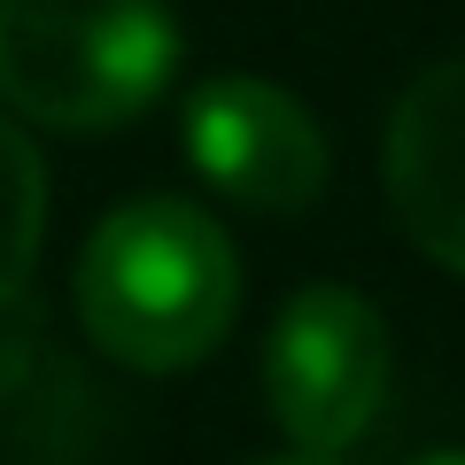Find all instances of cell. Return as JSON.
Returning a JSON list of instances; mask_svg holds the SVG:
<instances>
[{
	"label": "cell",
	"mask_w": 465,
	"mask_h": 465,
	"mask_svg": "<svg viewBox=\"0 0 465 465\" xmlns=\"http://www.w3.org/2000/svg\"><path fill=\"white\" fill-rule=\"evenodd\" d=\"M381 179L411 249L465 280V54L403 85L381 140Z\"/></svg>",
	"instance_id": "obj_5"
},
{
	"label": "cell",
	"mask_w": 465,
	"mask_h": 465,
	"mask_svg": "<svg viewBox=\"0 0 465 465\" xmlns=\"http://www.w3.org/2000/svg\"><path fill=\"white\" fill-rule=\"evenodd\" d=\"M419 465H465V450H442V458H419Z\"/></svg>",
	"instance_id": "obj_8"
},
{
	"label": "cell",
	"mask_w": 465,
	"mask_h": 465,
	"mask_svg": "<svg viewBox=\"0 0 465 465\" xmlns=\"http://www.w3.org/2000/svg\"><path fill=\"white\" fill-rule=\"evenodd\" d=\"M186 163L241 210L302 217L333 179V148L318 116L272 78H202L186 94Z\"/></svg>",
	"instance_id": "obj_4"
},
{
	"label": "cell",
	"mask_w": 465,
	"mask_h": 465,
	"mask_svg": "<svg viewBox=\"0 0 465 465\" xmlns=\"http://www.w3.org/2000/svg\"><path fill=\"white\" fill-rule=\"evenodd\" d=\"M241 311L225 225L179 194H140L94 225L78 256V326L124 372H186Z\"/></svg>",
	"instance_id": "obj_1"
},
{
	"label": "cell",
	"mask_w": 465,
	"mask_h": 465,
	"mask_svg": "<svg viewBox=\"0 0 465 465\" xmlns=\"http://www.w3.org/2000/svg\"><path fill=\"white\" fill-rule=\"evenodd\" d=\"M179 70L163 0H0V101L47 133H116Z\"/></svg>",
	"instance_id": "obj_2"
},
{
	"label": "cell",
	"mask_w": 465,
	"mask_h": 465,
	"mask_svg": "<svg viewBox=\"0 0 465 465\" xmlns=\"http://www.w3.org/2000/svg\"><path fill=\"white\" fill-rule=\"evenodd\" d=\"M39 232H47V171H39V148L16 133V116H0V311L32 280Z\"/></svg>",
	"instance_id": "obj_6"
},
{
	"label": "cell",
	"mask_w": 465,
	"mask_h": 465,
	"mask_svg": "<svg viewBox=\"0 0 465 465\" xmlns=\"http://www.w3.org/2000/svg\"><path fill=\"white\" fill-rule=\"evenodd\" d=\"M264 465H326V458H311V450H295V458H264Z\"/></svg>",
	"instance_id": "obj_7"
},
{
	"label": "cell",
	"mask_w": 465,
	"mask_h": 465,
	"mask_svg": "<svg viewBox=\"0 0 465 465\" xmlns=\"http://www.w3.org/2000/svg\"><path fill=\"white\" fill-rule=\"evenodd\" d=\"M388 365V326L357 287H302L264 333V403L295 450L333 458L381 419Z\"/></svg>",
	"instance_id": "obj_3"
}]
</instances>
